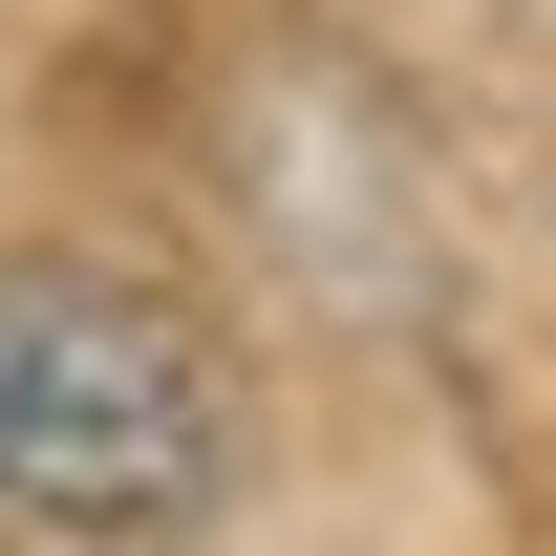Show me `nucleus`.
<instances>
[{
    "label": "nucleus",
    "mask_w": 556,
    "mask_h": 556,
    "mask_svg": "<svg viewBox=\"0 0 556 556\" xmlns=\"http://www.w3.org/2000/svg\"><path fill=\"white\" fill-rule=\"evenodd\" d=\"M236 492V386L150 278L0 257V535H193Z\"/></svg>",
    "instance_id": "1"
}]
</instances>
